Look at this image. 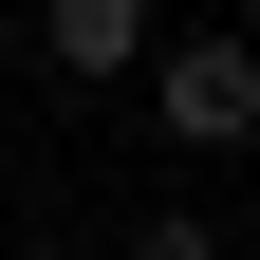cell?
Returning a JSON list of instances; mask_svg holds the SVG:
<instances>
[{
	"mask_svg": "<svg viewBox=\"0 0 260 260\" xmlns=\"http://www.w3.org/2000/svg\"><path fill=\"white\" fill-rule=\"evenodd\" d=\"M38 56H56L75 93H112V75H149V0H56V19H38Z\"/></svg>",
	"mask_w": 260,
	"mask_h": 260,
	"instance_id": "7a4b0ae2",
	"label": "cell"
},
{
	"mask_svg": "<svg viewBox=\"0 0 260 260\" xmlns=\"http://www.w3.org/2000/svg\"><path fill=\"white\" fill-rule=\"evenodd\" d=\"M149 93H168V149H242L260 130V38H149Z\"/></svg>",
	"mask_w": 260,
	"mask_h": 260,
	"instance_id": "6da1fadb",
	"label": "cell"
},
{
	"mask_svg": "<svg viewBox=\"0 0 260 260\" xmlns=\"http://www.w3.org/2000/svg\"><path fill=\"white\" fill-rule=\"evenodd\" d=\"M130 260H223V223H205V205H149V223H130Z\"/></svg>",
	"mask_w": 260,
	"mask_h": 260,
	"instance_id": "3957f363",
	"label": "cell"
}]
</instances>
